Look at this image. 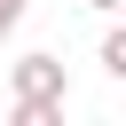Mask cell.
Listing matches in <instances>:
<instances>
[{
    "instance_id": "1",
    "label": "cell",
    "mask_w": 126,
    "mask_h": 126,
    "mask_svg": "<svg viewBox=\"0 0 126 126\" xmlns=\"http://www.w3.org/2000/svg\"><path fill=\"white\" fill-rule=\"evenodd\" d=\"M8 87H16V102H71V71H63V55H16L8 63Z\"/></svg>"
},
{
    "instance_id": "2",
    "label": "cell",
    "mask_w": 126,
    "mask_h": 126,
    "mask_svg": "<svg viewBox=\"0 0 126 126\" xmlns=\"http://www.w3.org/2000/svg\"><path fill=\"white\" fill-rule=\"evenodd\" d=\"M8 118H16V126H63V102H16Z\"/></svg>"
},
{
    "instance_id": "3",
    "label": "cell",
    "mask_w": 126,
    "mask_h": 126,
    "mask_svg": "<svg viewBox=\"0 0 126 126\" xmlns=\"http://www.w3.org/2000/svg\"><path fill=\"white\" fill-rule=\"evenodd\" d=\"M102 71H110V79H126V24H110V32H102Z\"/></svg>"
},
{
    "instance_id": "4",
    "label": "cell",
    "mask_w": 126,
    "mask_h": 126,
    "mask_svg": "<svg viewBox=\"0 0 126 126\" xmlns=\"http://www.w3.org/2000/svg\"><path fill=\"white\" fill-rule=\"evenodd\" d=\"M24 8H32V0H0V39H8L16 24H24Z\"/></svg>"
},
{
    "instance_id": "5",
    "label": "cell",
    "mask_w": 126,
    "mask_h": 126,
    "mask_svg": "<svg viewBox=\"0 0 126 126\" xmlns=\"http://www.w3.org/2000/svg\"><path fill=\"white\" fill-rule=\"evenodd\" d=\"M87 8H126V0H87Z\"/></svg>"
}]
</instances>
